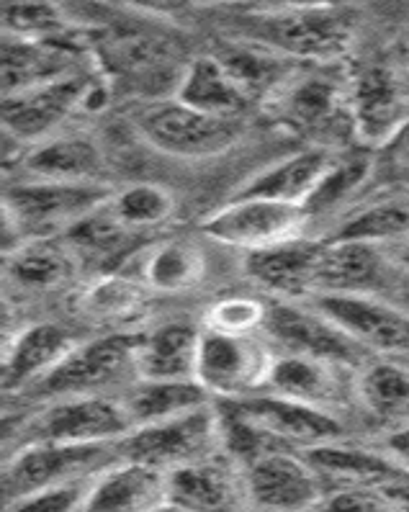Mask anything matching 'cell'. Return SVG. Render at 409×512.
<instances>
[{
	"label": "cell",
	"mask_w": 409,
	"mask_h": 512,
	"mask_svg": "<svg viewBox=\"0 0 409 512\" xmlns=\"http://www.w3.org/2000/svg\"><path fill=\"white\" fill-rule=\"evenodd\" d=\"M52 237H39L26 245L16 247L8 255V273L13 281L29 289H55V286L65 284L73 263H70V253L65 247L52 245Z\"/></svg>",
	"instance_id": "obj_32"
},
{
	"label": "cell",
	"mask_w": 409,
	"mask_h": 512,
	"mask_svg": "<svg viewBox=\"0 0 409 512\" xmlns=\"http://www.w3.org/2000/svg\"><path fill=\"white\" fill-rule=\"evenodd\" d=\"M332 152L327 147H309L291 157H283L281 163L263 170L247 181L235 196L242 199H268L286 201V204H304L322 181V175L332 165Z\"/></svg>",
	"instance_id": "obj_25"
},
{
	"label": "cell",
	"mask_w": 409,
	"mask_h": 512,
	"mask_svg": "<svg viewBox=\"0 0 409 512\" xmlns=\"http://www.w3.org/2000/svg\"><path fill=\"white\" fill-rule=\"evenodd\" d=\"M265 314L268 307H263L255 299H224V302L214 304L209 314V327L222 332H235V335H250L253 330L265 325Z\"/></svg>",
	"instance_id": "obj_40"
},
{
	"label": "cell",
	"mask_w": 409,
	"mask_h": 512,
	"mask_svg": "<svg viewBox=\"0 0 409 512\" xmlns=\"http://www.w3.org/2000/svg\"><path fill=\"white\" fill-rule=\"evenodd\" d=\"M325 242L317 240H291L276 242V245L250 250L245 258V268L255 284L268 289L271 294L281 299H304L317 291L319 266H322V255H325Z\"/></svg>",
	"instance_id": "obj_17"
},
{
	"label": "cell",
	"mask_w": 409,
	"mask_h": 512,
	"mask_svg": "<svg viewBox=\"0 0 409 512\" xmlns=\"http://www.w3.org/2000/svg\"><path fill=\"white\" fill-rule=\"evenodd\" d=\"M263 330L271 335L273 343L283 353H304V356L327 358V361L345 363V366L361 368L366 350L345 335L332 320L317 307L304 309L296 302L281 299L268 307Z\"/></svg>",
	"instance_id": "obj_15"
},
{
	"label": "cell",
	"mask_w": 409,
	"mask_h": 512,
	"mask_svg": "<svg viewBox=\"0 0 409 512\" xmlns=\"http://www.w3.org/2000/svg\"><path fill=\"white\" fill-rule=\"evenodd\" d=\"M348 371H355V368L327 361V358L304 356V353H283V356H273L265 392L332 410L335 404L343 402L348 392L345 386Z\"/></svg>",
	"instance_id": "obj_18"
},
{
	"label": "cell",
	"mask_w": 409,
	"mask_h": 512,
	"mask_svg": "<svg viewBox=\"0 0 409 512\" xmlns=\"http://www.w3.org/2000/svg\"><path fill=\"white\" fill-rule=\"evenodd\" d=\"M116 3L132 8V11L147 13V16L170 19V16H181V13L193 11V8L217 6V3H227V0H116Z\"/></svg>",
	"instance_id": "obj_42"
},
{
	"label": "cell",
	"mask_w": 409,
	"mask_h": 512,
	"mask_svg": "<svg viewBox=\"0 0 409 512\" xmlns=\"http://www.w3.org/2000/svg\"><path fill=\"white\" fill-rule=\"evenodd\" d=\"M312 219L304 204L268 199H235L201 222L204 235L242 250H260L276 242L299 237L301 227Z\"/></svg>",
	"instance_id": "obj_13"
},
{
	"label": "cell",
	"mask_w": 409,
	"mask_h": 512,
	"mask_svg": "<svg viewBox=\"0 0 409 512\" xmlns=\"http://www.w3.org/2000/svg\"><path fill=\"white\" fill-rule=\"evenodd\" d=\"M137 129L165 155L204 160L227 152L242 137V116L209 114L175 98L142 111Z\"/></svg>",
	"instance_id": "obj_7"
},
{
	"label": "cell",
	"mask_w": 409,
	"mask_h": 512,
	"mask_svg": "<svg viewBox=\"0 0 409 512\" xmlns=\"http://www.w3.org/2000/svg\"><path fill=\"white\" fill-rule=\"evenodd\" d=\"M355 139L384 150L409 124V73L391 62H371L350 75Z\"/></svg>",
	"instance_id": "obj_10"
},
{
	"label": "cell",
	"mask_w": 409,
	"mask_h": 512,
	"mask_svg": "<svg viewBox=\"0 0 409 512\" xmlns=\"http://www.w3.org/2000/svg\"><path fill=\"white\" fill-rule=\"evenodd\" d=\"M26 443H114L132 433L121 399L106 394H67L29 422Z\"/></svg>",
	"instance_id": "obj_11"
},
{
	"label": "cell",
	"mask_w": 409,
	"mask_h": 512,
	"mask_svg": "<svg viewBox=\"0 0 409 512\" xmlns=\"http://www.w3.org/2000/svg\"><path fill=\"white\" fill-rule=\"evenodd\" d=\"M240 26L237 37L271 47L296 62L335 65L348 55L358 34V13L348 3H317L291 11H253Z\"/></svg>",
	"instance_id": "obj_1"
},
{
	"label": "cell",
	"mask_w": 409,
	"mask_h": 512,
	"mask_svg": "<svg viewBox=\"0 0 409 512\" xmlns=\"http://www.w3.org/2000/svg\"><path fill=\"white\" fill-rule=\"evenodd\" d=\"M409 237V199H389L355 211L330 240H361L384 245Z\"/></svg>",
	"instance_id": "obj_33"
},
{
	"label": "cell",
	"mask_w": 409,
	"mask_h": 512,
	"mask_svg": "<svg viewBox=\"0 0 409 512\" xmlns=\"http://www.w3.org/2000/svg\"><path fill=\"white\" fill-rule=\"evenodd\" d=\"M209 402H214V394L199 379H137L127 394H121L132 430L183 415Z\"/></svg>",
	"instance_id": "obj_27"
},
{
	"label": "cell",
	"mask_w": 409,
	"mask_h": 512,
	"mask_svg": "<svg viewBox=\"0 0 409 512\" xmlns=\"http://www.w3.org/2000/svg\"><path fill=\"white\" fill-rule=\"evenodd\" d=\"M245 487L237 489L235 476L214 458H201L191 464L165 471L163 510H222L235 507Z\"/></svg>",
	"instance_id": "obj_22"
},
{
	"label": "cell",
	"mask_w": 409,
	"mask_h": 512,
	"mask_svg": "<svg viewBox=\"0 0 409 512\" xmlns=\"http://www.w3.org/2000/svg\"><path fill=\"white\" fill-rule=\"evenodd\" d=\"M245 471V497L265 510H317L325 489L319 471L307 456H296L291 448L255 458Z\"/></svg>",
	"instance_id": "obj_14"
},
{
	"label": "cell",
	"mask_w": 409,
	"mask_h": 512,
	"mask_svg": "<svg viewBox=\"0 0 409 512\" xmlns=\"http://www.w3.org/2000/svg\"><path fill=\"white\" fill-rule=\"evenodd\" d=\"M75 345H78V338L73 332L52 322L26 327L16 335L13 345H8L3 356V389L16 392L34 381H42L60 366L62 358Z\"/></svg>",
	"instance_id": "obj_21"
},
{
	"label": "cell",
	"mask_w": 409,
	"mask_h": 512,
	"mask_svg": "<svg viewBox=\"0 0 409 512\" xmlns=\"http://www.w3.org/2000/svg\"><path fill=\"white\" fill-rule=\"evenodd\" d=\"M178 101L209 114L242 116L255 98L242 88L240 80L229 73L217 55H206L183 67L178 80Z\"/></svg>",
	"instance_id": "obj_26"
},
{
	"label": "cell",
	"mask_w": 409,
	"mask_h": 512,
	"mask_svg": "<svg viewBox=\"0 0 409 512\" xmlns=\"http://www.w3.org/2000/svg\"><path fill=\"white\" fill-rule=\"evenodd\" d=\"M371 170L373 160L368 152H353V155L340 157V160L335 157L327 173L322 175V181L312 191V196L304 201V206L312 217L319 211L332 209L335 204L348 199L350 193L358 191L371 178Z\"/></svg>",
	"instance_id": "obj_34"
},
{
	"label": "cell",
	"mask_w": 409,
	"mask_h": 512,
	"mask_svg": "<svg viewBox=\"0 0 409 512\" xmlns=\"http://www.w3.org/2000/svg\"><path fill=\"white\" fill-rule=\"evenodd\" d=\"M307 453V451H304ZM307 458L319 474H330L345 484H389L407 482L409 469L391 453L363 451V448L343 446V440L309 448Z\"/></svg>",
	"instance_id": "obj_31"
},
{
	"label": "cell",
	"mask_w": 409,
	"mask_h": 512,
	"mask_svg": "<svg viewBox=\"0 0 409 512\" xmlns=\"http://www.w3.org/2000/svg\"><path fill=\"white\" fill-rule=\"evenodd\" d=\"M229 402L289 448L301 446L307 451V448L343 440L345 435L343 422L332 415V410L283 397V394H247V397L229 399Z\"/></svg>",
	"instance_id": "obj_16"
},
{
	"label": "cell",
	"mask_w": 409,
	"mask_h": 512,
	"mask_svg": "<svg viewBox=\"0 0 409 512\" xmlns=\"http://www.w3.org/2000/svg\"><path fill=\"white\" fill-rule=\"evenodd\" d=\"M389 448H391V456L399 458V461L409 469V428L397 430V433L391 435Z\"/></svg>",
	"instance_id": "obj_45"
},
{
	"label": "cell",
	"mask_w": 409,
	"mask_h": 512,
	"mask_svg": "<svg viewBox=\"0 0 409 512\" xmlns=\"http://www.w3.org/2000/svg\"><path fill=\"white\" fill-rule=\"evenodd\" d=\"M75 70H80L78 49L70 47L65 37H3V96L52 83Z\"/></svg>",
	"instance_id": "obj_19"
},
{
	"label": "cell",
	"mask_w": 409,
	"mask_h": 512,
	"mask_svg": "<svg viewBox=\"0 0 409 512\" xmlns=\"http://www.w3.org/2000/svg\"><path fill=\"white\" fill-rule=\"evenodd\" d=\"M160 507H165V471L134 458H119L93 479L83 510L129 512Z\"/></svg>",
	"instance_id": "obj_20"
},
{
	"label": "cell",
	"mask_w": 409,
	"mask_h": 512,
	"mask_svg": "<svg viewBox=\"0 0 409 512\" xmlns=\"http://www.w3.org/2000/svg\"><path fill=\"white\" fill-rule=\"evenodd\" d=\"M121 456V440L114 443H24L3 466V507L24 500L39 489L101 474Z\"/></svg>",
	"instance_id": "obj_2"
},
{
	"label": "cell",
	"mask_w": 409,
	"mask_h": 512,
	"mask_svg": "<svg viewBox=\"0 0 409 512\" xmlns=\"http://www.w3.org/2000/svg\"><path fill=\"white\" fill-rule=\"evenodd\" d=\"M111 60L124 73L145 78L152 70L168 65V52L150 37H119L111 42Z\"/></svg>",
	"instance_id": "obj_39"
},
{
	"label": "cell",
	"mask_w": 409,
	"mask_h": 512,
	"mask_svg": "<svg viewBox=\"0 0 409 512\" xmlns=\"http://www.w3.org/2000/svg\"><path fill=\"white\" fill-rule=\"evenodd\" d=\"M204 273V255L193 245L170 242L150 255L145 268L147 284L160 291H183Z\"/></svg>",
	"instance_id": "obj_35"
},
{
	"label": "cell",
	"mask_w": 409,
	"mask_h": 512,
	"mask_svg": "<svg viewBox=\"0 0 409 512\" xmlns=\"http://www.w3.org/2000/svg\"><path fill=\"white\" fill-rule=\"evenodd\" d=\"M312 307L335 322L345 335L376 356L397 358L409 353V312L373 291H319Z\"/></svg>",
	"instance_id": "obj_9"
},
{
	"label": "cell",
	"mask_w": 409,
	"mask_h": 512,
	"mask_svg": "<svg viewBox=\"0 0 409 512\" xmlns=\"http://www.w3.org/2000/svg\"><path fill=\"white\" fill-rule=\"evenodd\" d=\"M337 3H348V0H337Z\"/></svg>",
	"instance_id": "obj_47"
},
{
	"label": "cell",
	"mask_w": 409,
	"mask_h": 512,
	"mask_svg": "<svg viewBox=\"0 0 409 512\" xmlns=\"http://www.w3.org/2000/svg\"><path fill=\"white\" fill-rule=\"evenodd\" d=\"M222 446V415L214 402L168 420L134 428L121 438V456L150 464L160 471L211 458Z\"/></svg>",
	"instance_id": "obj_5"
},
{
	"label": "cell",
	"mask_w": 409,
	"mask_h": 512,
	"mask_svg": "<svg viewBox=\"0 0 409 512\" xmlns=\"http://www.w3.org/2000/svg\"><path fill=\"white\" fill-rule=\"evenodd\" d=\"M137 291L127 284H116V281H103V284L93 286L85 296V307L88 312L98 314V317H121L124 312L137 304Z\"/></svg>",
	"instance_id": "obj_41"
},
{
	"label": "cell",
	"mask_w": 409,
	"mask_h": 512,
	"mask_svg": "<svg viewBox=\"0 0 409 512\" xmlns=\"http://www.w3.org/2000/svg\"><path fill=\"white\" fill-rule=\"evenodd\" d=\"M386 271L381 245L361 240H327L317 291H371ZM312 294V296H314Z\"/></svg>",
	"instance_id": "obj_30"
},
{
	"label": "cell",
	"mask_w": 409,
	"mask_h": 512,
	"mask_svg": "<svg viewBox=\"0 0 409 512\" xmlns=\"http://www.w3.org/2000/svg\"><path fill=\"white\" fill-rule=\"evenodd\" d=\"M273 356L253 335H235L206 325L201 330L199 376L217 399H240L265 389Z\"/></svg>",
	"instance_id": "obj_12"
},
{
	"label": "cell",
	"mask_w": 409,
	"mask_h": 512,
	"mask_svg": "<svg viewBox=\"0 0 409 512\" xmlns=\"http://www.w3.org/2000/svg\"><path fill=\"white\" fill-rule=\"evenodd\" d=\"M355 394L373 420L389 430L409 428V368L381 358L355 374Z\"/></svg>",
	"instance_id": "obj_28"
},
{
	"label": "cell",
	"mask_w": 409,
	"mask_h": 512,
	"mask_svg": "<svg viewBox=\"0 0 409 512\" xmlns=\"http://www.w3.org/2000/svg\"><path fill=\"white\" fill-rule=\"evenodd\" d=\"M245 3L258 13H276V11H291V8L317 6V3H332V0H245Z\"/></svg>",
	"instance_id": "obj_44"
},
{
	"label": "cell",
	"mask_w": 409,
	"mask_h": 512,
	"mask_svg": "<svg viewBox=\"0 0 409 512\" xmlns=\"http://www.w3.org/2000/svg\"><path fill=\"white\" fill-rule=\"evenodd\" d=\"M67 21L52 0H3V34L21 39L65 37Z\"/></svg>",
	"instance_id": "obj_37"
},
{
	"label": "cell",
	"mask_w": 409,
	"mask_h": 512,
	"mask_svg": "<svg viewBox=\"0 0 409 512\" xmlns=\"http://www.w3.org/2000/svg\"><path fill=\"white\" fill-rule=\"evenodd\" d=\"M114 191L101 181L65 183L42 181L21 183L6 191V224L16 229V235L31 240L55 237L70 232L83 217L111 201Z\"/></svg>",
	"instance_id": "obj_4"
},
{
	"label": "cell",
	"mask_w": 409,
	"mask_h": 512,
	"mask_svg": "<svg viewBox=\"0 0 409 512\" xmlns=\"http://www.w3.org/2000/svg\"><path fill=\"white\" fill-rule=\"evenodd\" d=\"M389 152V160L394 163V168H399L402 173L409 175V124L391 139L389 145L384 147Z\"/></svg>",
	"instance_id": "obj_43"
},
{
	"label": "cell",
	"mask_w": 409,
	"mask_h": 512,
	"mask_svg": "<svg viewBox=\"0 0 409 512\" xmlns=\"http://www.w3.org/2000/svg\"><path fill=\"white\" fill-rule=\"evenodd\" d=\"M139 343H142V332H114L88 343H78L39 384L55 397L103 394L119 384L132 386L129 381L139 379Z\"/></svg>",
	"instance_id": "obj_8"
},
{
	"label": "cell",
	"mask_w": 409,
	"mask_h": 512,
	"mask_svg": "<svg viewBox=\"0 0 409 512\" xmlns=\"http://www.w3.org/2000/svg\"><path fill=\"white\" fill-rule=\"evenodd\" d=\"M214 55L224 62V67L240 80L242 88L255 101L263 96H278L296 78V60L240 37L224 44Z\"/></svg>",
	"instance_id": "obj_29"
},
{
	"label": "cell",
	"mask_w": 409,
	"mask_h": 512,
	"mask_svg": "<svg viewBox=\"0 0 409 512\" xmlns=\"http://www.w3.org/2000/svg\"><path fill=\"white\" fill-rule=\"evenodd\" d=\"M201 330L188 322H168L142 332L137 350L139 379H196Z\"/></svg>",
	"instance_id": "obj_23"
},
{
	"label": "cell",
	"mask_w": 409,
	"mask_h": 512,
	"mask_svg": "<svg viewBox=\"0 0 409 512\" xmlns=\"http://www.w3.org/2000/svg\"><path fill=\"white\" fill-rule=\"evenodd\" d=\"M96 476H85V479H73V482H62V484H55V487L39 489V492L29 494V497H24V500L8 505L6 510H29V512L83 510Z\"/></svg>",
	"instance_id": "obj_38"
},
{
	"label": "cell",
	"mask_w": 409,
	"mask_h": 512,
	"mask_svg": "<svg viewBox=\"0 0 409 512\" xmlns=\"http://www.w3.org/2000/svg\"><path fill=\"white\" fill-rule=\"evenodd\" d=\"M109 101V85L96 75L75 70L52 83L3 96V124L21 142L37 145L57 134L75 111H98Z\"/></svg>",
	"instance_id": "obj_3"
},
{
	"label": "cell",
	"mask_w": 409,
	"mask_h": 512,
	"mask_svg": "<svg viewBox=\"0 0 409 512\" xmlns=\"http://www.w3.org/2000/svg\"><path fill=\"white\" fill-rule=\"evenodd\" d=\"M394 260H397V266L404 268V271L409 273V237L407 240H402V245H399L397 255H394Z\"/></svg>",
	"instance_id": "obj_46"
},
{
	"label": "cell",
	"mask_w": 409,
	"mask_h": 512,
	"mask_svg": "<svg viewBox=\"0 0 409 512\" xmlns=\"http://www.w3.org/2000/svg\"><path fill=\"white\" fill-rule=\"evenodd\" d=\"M26 170L42 181L91 183L103 173V152L88 134H52L31 147Z\"/></svg>",
	"instance_id": "obj_24"
},
{
	"label": "cell",
	"mask_w": 409,
	"mask_h": 512,
	"mask_svg": "<svg viewBox=\"0 0 409 512\" xmlns=\"http://www.w3.org/2000/svg\"><path fill=\"white\" fill-rule=\"evenodd\" d=\"M278 116L301 137L314 139L317 147L340 145L355 137L350 111V75L332 70L294 78L278 93Z\"/></svg>",
	"instance_id": "obj_6"
},
{
	"label": "cell",
	"mask_w": 409,
	"mask_h": 512,
	"mask_svg": "<svg viewBox=\"0 0 409 512\" xmlns=\"http://www.w3.org/2000/svg\"><path fill=\"white\" fill-rule=\"evenodd\" d=\"M111 211L129 229H152L157 224L168 222L173 214L175 201L168 188L155 183H134L124 191L111 196Z\"/></svg>",
	"instance_id": "obj_36"
}]
</instances>
